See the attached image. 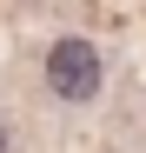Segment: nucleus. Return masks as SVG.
<instances>
[{"label":"nucleus","mask_w":146,"mask_h":153,"mask_svg":"<svg viewBox=\"0 0 146 153\" xmlns=\"http://www.w3.org/2000/svg\"><path fill=\"white\" fill-rule=\"evenodd\" d=\"M46 87H53L60 100H93L100 93V47L93 40H80V33H66V40H53L46 47Z\"/></svg>","instance_id":"obj_1"},{"label":"nucleus","mask_w":146,"mask_h":153,"mask_svg":"<svg viewBox=\"0 0 146 153\" xmlns=\"http://www.w3.org/2000/svg\"><path fill=\"white\" fill-rule=\"evenodd\" d=\"M0 153H13V140H7V120H0Z\"/></svg>","instance_id":"obj_2"}]
</instances>
